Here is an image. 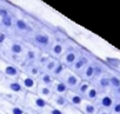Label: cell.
Segmentation results:
<instances>
[{"instance_id":"1","label":"cell","mask_w":120,"mask_h":114,"mask_svg":"<svg viewBox=\"0 0 120 114\" xmlns=\"http://www.w3.org/2000/svg\"><path fill=\"white\" fill-rule=\"evenodd\" d=\"M26 91L19 84L17 79H8L4 75L0 77V95L14 99L18 103H22L26 95Z\"/></svg>"},{"instance_id":"2","label":"cell","mask_w":120,"mask_h":114,"mask_svg":"<svg viewBox=\"0 0 120 114\" xmlns=\"http://www.w3.org/2000/svg\"><path fill=\"white\" fill-rule=\"evenodd\" d=\"M21 106L24 107L26 114H40L48 106V101H46L35 93L27 92Z\"/></svg>"},{"instance_id":"3","label":"cell","mask_w":120,"mask_h":114,"mask_svg":"<svg viewBox=\"0 0 120 114\" xmlns=\"http://www.w3.org/2000/svg\"><path fill=\"white\" fill-rule=\"evenodd\" d=\"M52 37L51 34L46 32H40V31H34L28 38L27 41L31 44V47L35 48L39 52H46L52 42Z\"/></svg>"},{"instance_id":"4","label":"cell","mask_w":120,"mask_h":114,"mask_svg":"<svg viewBox=\"0 0 120 114\" xmlns=\"http://www.w3.org/2000/svg\"><path fill=\"white\" fill-rule=\"evenodd\" d=\"M0 109L6 114H26L24 107L14 99L0 95Z\"/></svg>"},{"instance_id":"5","label":"cell","mask_w":120,"mask_h":114,"mask_svg":"<svg viewBox=\"0 0 120 114\" xmlns=\"http://www.w3.org/2000/svg\"><path fill=\"white\" fill-rule=\"evenodd\" d=\"M94 58V55L91 53V52H88L87 49H85V48H82L81 47V49H80V54H79V56L77 58V60L73 63V65L70 67V70L72 71V72H74V73H77V74H79L91 61H92V59Z\"/></svg>"},{"instance_id":"6","label":"cell","mask_w":120,"mask_h":114,"mask_svg":"<svg viewBox=\"0 0 120 114\" xmlns=\"http://www.w3.org/2000/svg\"><path fill=\"white\" fill-rule=\"evenodd\" d=\"M80 49H81V47L75 45V44L72 45V46H67L66 42H65V52H64V54L61 55V58H60L59 60L70 68L73 65V63L77 60V58L79 56Z\"/></svg>"},{"instance_id":"7","label":"cell","mask_w":120,"mask_h":114,"mask_svg":"<svg viewBox=\"0 0 120 114\" xmlns=\"http://www.w3.org/2000/svg\"><path fill=\"white\" fill-rule=\"evenodd\" d=\"M26 46L24 42L19 40H7L5 45L0 47V53H10V54H15V55H21L25 53Z\"/></svg>"},{"instance_id":"8","label":"cell","mask_w":120,"mask_h":114,"mask_svg":"<svg viewBox=\"0 0 120 114\" xmlns=\"http://www.w3.org/2000/svg\"><path fill=\"white\" fill-rule=\"evenodd\" d=\"M56 79L63 80L64 84L67 86L68 91H75L77 87H78V85H79L80 81H81L80 77H79L77 73L72 72L70 68H67V70L61 74V77H60V78H56Z\"/></svg>"},{"instance_id":"9","label":"cell","mask_w":120,"mask_h":114,"mask_svg":"<svg viewBox=\"0 0 120 114\" xmlns=\"http://www.w3.org/2000/svg\"><path fill=\"white\" fill-rule=\"evenodd\" d=\"M0 72H1V74L4 77H6L8 79H18L19 74L21 73L20 70L18 68V66L7 63L3 58H0Z\"/></svg>"},{"instance_id":"10","label":"cell","mask_w":120,"mask_h":114,"mask_svg":"<svg viewBox=\"0 0 120 114\" xmlns=\"http://www.w3.org/2000/svg\"><path fill=\"white\" fill-rule=\"evenodd\" d=\"M13 29L15 31L17 34H20V35H24V37H27V38L35 31L24 18H15L14 19Z\"/></svg>"},{"instance_id":"11","label":"cell","mask_w":120,"mask_h":114,"mask_svg":"<svg viewBox=\"0 0 120 114\" xmlns=\"http://www.w3.org/2000/svg\"><path fill=\"white\" fill-rule=\"evenodd\" d=\"M19 81V84L22 86V88L26 91V92H32V93H35V89H37V86H38V80L32 78L31 75L21 72L17 79Z\"/></svg>"},{"instance_id":"12","label":"cell","mask_w":120,"mask_h":114,"mask_svg":"<svg viewBox=\"0 0 120 114\" xmlns=\"http://www.w3.org/2000/svg\"><path fill=\"white\" fill-rule=\"evenodd\" d=\"M46 52L52 56V58H55V59L59 60L65 52V41L52 40V42H51V45H49V47Z\"/></svg>"},{"instance_id":"13","label":"cell","mask_w":120,"mask_h":114,"mask_svg":"<svg viewBox=\"0 0 120 114\" xmlns=\"http://www.w3.org/2000/svg\"><path fill=\"white\" fill-rule=\"evenodd\" d=\"M113 103H114V98L111 95L109 92L101 93L98 100L95 101V105L98 106V108H102V109H111Z\"/></svg>"},{"instance_id":"14","label":"cell","mask_w":120,"mask_h":114,"mask_svg":"<svg viewBox=\"0 0 120 114\" xmlns=\"http://www.w3.org/2000/svg\"><path fill=\"white\" fill-rule=\"evenodd\" d=\"M92 63H93V67H94V79H93V81H94L95 79L100 78L101 75L106 74V73L109 71V68H108V66L106 65V63L102 61V60H100V59H98L97 56H94V58H93ZM93 81H92V82H93Z\"/></svg>"},{"instance_id":"15","label":"cell","mask_w":120,"mask_h":114,"mask_svg":"<svg viewBox=\"0 0 120 114\" xmlns=\"http://www.w3.org/2000/svg\"><path fill=\"white\" fill-rule=\"evenodd\" d=\"M108 73V72H107ZM104 74L100 78L95 79L92 84L99 89L100 93H107L111 91V86H109V79H108V74Z\"/></svg>"},{"instance_id":"16","label":"cell","mask_w":120,"mask_h":114,"mask_svg":"<svg viewBox=\"0 0 120 114\" xmlns=\"http://www.w3.org/2000/svg\"><path fill=\"white\" fill-rule=\"evenodd\" d=\"M48 103L53 107H56V108H60V109H64L68 102H67V99H66V95L65 94H58V93H53L52 98L49 99Z\"/></svg>"},{"instance_id":"17","label":"cell","mask_w":120,"mask_h":114,"mask_svg":"<svg viewBox=\"0 0 120 114\" xmlns=\"http://www.w3.org/2000/svg\"><path fill=\"white\" fill-rule=\"evenodd\" d=\"M66 99H67V102L68 105L71 106H74V107H80L82 101H84V96H81L80 94H78L75 91H68L66 94Z\"/></svg>"},{"instance_id":"18","label":"cell","mask_w":120,"mask_h":114,"mask_svg":"<svg viewBox=\"0 0 120 114\" xmlns=\"http://www.w3.org/2000/svg\"><path fill=\"white\" fill-rule=\"evenodd\" d=\"M53 93L54 92H53L51 86H46V85H42V84L38 82V86H37V89H35V94H38L39 96L45 99L46 101H49V99L52 98Z\"/></svg>"},{"instance_id":"19","label":"cell","mask_w":120,"mask_h":114,"mask_svg":"<svg viewBox=\"0 0 120 114\" xmlns=\"http://www.w3.org/2000/svg\"><path fill=\"white\" fill-rule=\"evenodd\" d=\"M92 60H93V59H92ZM78 75L80 77L81 80H86V81L92 82L93 79H94V67H93V63L91 61Z\"/></svg>"},{"instance_id":"20","label":"cell","mask_w":120,"mask_h":114,"mask_svg":"<svg viewBox=\"0 0 120 114\" xmlns=\"http://www.w3.org/2000/svg\"><path fill=\"white\" fill-rule=\"evenodd\" d=\"M79 109L84 113V114H97L98 113V106L95 105V102H91L84 99L81 106L79 107Z\"/></svg>"},{"instance_id":"21","label":"cell","mask_w":120,"mask_h":114,"mask_svg":"<svg viewBox=\"0 0 120 114\" xmlns=\"http://www.w3.org/2000/svg\"><path fill=\"white\" fill-rule=\"evenodd\" d=\"M100 94H101V93L99 92V89L92 84L91 87H90V88L87 89V92L85 93L84 99L87 100V101H91V102H95V101L98 100V98H99Z\"/></svg>"},{"instance_id":"22","label":"cell","mask_w":120,"mask_h":114,"mask_svg":"<svg viewBox=\"0 0 120 114\" xmlns=\"http://www.w3.org/2000/svg\"><path fill=\"white\" fill-rule=\"evenodd\" d=\"M108 79H109V86L111 89H115L120 87V73L116 71H108Z\"/></svg>"},{"instance_id":"23","label":"cell","mask_w":120,"mask_h":114,"mask_svg":"<svg viewBox=\"0 0 120 114\" xmlns=\"http://www.w3.org/2000/svg\"><path fill=\"white\" fill-rule=\"evenodd\" d=\"M51 87H52L53 92L54 93H58V94H66L68 92V88L64 84V81L60 80V79H56V78L54 79V81H53V84H52Z\"/></svg>"},{"instance_id":"24","label":"cell","mask_w":120,"mask_h":114,"mask_svg":"<svg viewBox=\"0 0 120 114\" xmlns=\"http://www.w3.org/2000/svg\"><path fill=\"white\" fill-rule=\"evenodd\" d=\"M14 15L11 13L6 17H4L3 19H0V27L4 28L5 32H7L8 29H13V25H14Z\"/></svg>"},{"instance_id":"25","label":"cell","mask_w":120,"mask_h":114,"mask_svg":"<svg viewBox=\"0 0 120 114\" xmlns=\"http://www.w3.org/2000/svg\"><path fill=\"white\" fill-rule=\"evenodd\" d=\"M24 73L31 75V77L34 78V79H38L39 75L42 73V68H41L39 65H37V64H32L31 66H28V67L24 71Z\"/></svg>"},{"instance_id":"26","label":"cell","mask_w":120,"mask_h":114,"mask_svg":"<svg viewBox=\"0 0 120 114\" xmlns=\"http://www.w3.org/2000/svg\"><path fill=\"white\" fill-rule=\"evenodd\" d=\"M54 77L51 74V73H46V72H42L39 78L37 79L39 84H42V85H46V86H52L53 81H54Z\"/></svg>"},{"instance_id":"27","label":"cell","mask_w":120,"mask_h":114,"mask_svg":"<svg viewBox=\"0 0 120 114\" xmlns=\"http://www.w3.org/2000/svg\"><path fill=\"white\" fill-rule=\"evenodd\" d=\"M51 58H52V56H51L47 52H39L38 58H37V60H35V64L39 65V66L42 68V67L46 65V63H47Z\"/></svg>"},{"instance_id":"28","label":"cell","mask_w":120,"mask_h":114,"mask_svg":"<svg viewBox=\"0 0 120 114\" xmlns=\"http://www.w3.org/2000/svg\"><path fill=\"white\" fill-rule=\"evenodd\" d=\"M67 68H68V67H67L65 64H63L61 61L59 60L58 65L55 66V68L53 70V72H52L51 74H52L54 78H60V77H61V74H63V73H64V72H65Z\"/></svg>"},{"instance_id":"29","label":"cell","mask_w":120,"mask_h":114,"mask_svg":"<svg viewBox=\"0 0 120 114\" xmlns=\"http://www.w3.org/2000/svg\"><path fill=\"white\" fill-rule=\"evenodd\" d=\"M91 85H92V82L86 81V80H81V81H80V84L78 85V87H77L75 92H77L78 94H80L81 96H84V95H85V93L87 92V89L91 87Z\"/></svg>"},{"instance_id":"30","label":"cell","mask_w":120,"mask_h":114,"mask_svg":"<svg viewBox=\"0 0 120 114\" xmlns=\"http://www.w3.org/2000/svg\"><path fill=\"white\" fill-rule=\"evenodd\" d=\"M58 63H59V60H58V59H55V58H51V59L46 63V65L42 67V72L52 73V72H53V70L55 68V66L58 65Z\"/></svg>"},{"instance_id":"31","label":"cell","mask_w":120,"mask_h":114,"mask_svg":"<svg viewBox=\"0 0 120 114\" xmlns=\"http://www.w3.org/2000/svg\"><path fill=\"white\" fill-rule=\"evenodd\" d=\"M40 114H64L63 109H60V108H56V107H53L48 103V106L40 113Z\"/></svg>"},{"instance_id":"32","label":"cell","mask_w":120,"mask_h":114,"mask_svg":"<svg viewBox=\"0 0 120 114\" xmlns=\"http://www.w3.org/2000/svg\"><path fill=\"white\" fill-rule=\"evenodd\" d=\"M64 114H84L78 107H74V106H71V105H67L64 109H63Z\"/></svg>"},{"instance_id":"33","label":"cell","mask_w":120,"mask_h":114,"mask_svg":"<svg viewBox=\"0 0 120 114\" xmlns=\"http://www.w3.org/2000/svg\"><path fill=\"white\" fill-rule=\"evenodd\" d=\"M109 112L111 114H120V100H114V103Z\"/></svg>"},{"instance_id":"34","label":"cell","mask_w":120,"mask_h":114,"mask_svg":"<svg viewBox=\"0 0 120 114\" xmlns=\"http://www.w3.org/2000/svg\"><path fill=\"white\" fill-rule=\"evenodd\" d=\"M8 14H11V10L5 5H0V19H3L4 17H6Z\"/></svg>"},{"instance_id":"35","label":"cell","mask_w":120,"mask_h":114,"mask_svg":"<svg viewBox=\"0 0 120 114\" xmlns=\"http://www.w3.org/2000/svg\"><path fill=\"white\" fill-rule=\"evenodd\" d=\"M7 40H8V34H7V32L0 29V47H1L3 45H5V42H6Z\"/></svg>"},{"instance_id":"36","label":"cell","mask_w":120,"mask_h":114,"mask_svg":"<svg viewBox=\"0 0 120 114\" xmlns=\"http://www.w3.org/2000/svg\"><path fill=\"white\" fill-rule=\"evenodd\" d=\"M97 114H111V112H109V109H102V108H99Z\"/></svg>"},{"instance_id":"37","label":"cell","mask_w":120,"mask_h":114,"mask_svg":"<svg viewBox=\"0 0 120 114\" xmlns=\"http://www.w3.org/2000/svg\"><path fill=\"white\" fill-rule=\"evenodd\" d=\"M0 114H6V113H5V112H3L1 109H0Z\"/></svg>"}]
</instances>
